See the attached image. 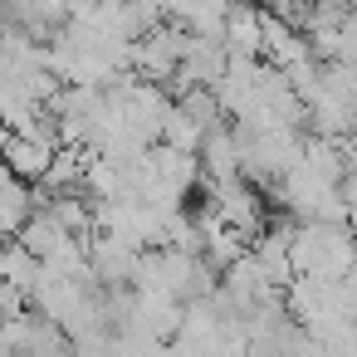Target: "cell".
Returning a JSON list of instances; mask_svg holds the SVG:
<instances>
[{
    "label": "cell",
    "mask_w": 357,
    "mask_h": 357,
    "mask_svg": "<svg viewBox=\"0 0 357 357\" xmlns=\"http://www.w3.org/2000/svg\"><path fill=\"white\" fill-rule=\"evenodd\" d=\"M74 240H79V235H69V230H64L50 211H35V215L25 220V230L15 235V245H20L25 255H35L40 264H50V259H54L64 245H74Z\"/></svg>",
    "instance_id": "cell-9"
},
{
    "label": "cell",
    "mask_w": 357,
    "mask_h": 357,
    "mask_svg": "<svg viewBox=\"0 0 357 357\" xmlns=\"http://www.w3.org/2000/svg\"><path fill=\"white\" fill-rule=\"evenodd\" d=\"M30 215H35V186H25L6 162H0V240H15Z\"/></svg>",
    "instance_id": "cell-7"
},
{
    "label": "cell",
    "mask_w": 357,
    "mask_h": 357,
    "mask_svg": "<svg viewBox=\"0 0 357 357\" xmlns=\"http://www.w3.org/2000/svg\"><path fill=\"white\" fill-rule=\"evenodd\" d=\"M274 20H284L289 30H298L303 35V25H308V15H313V0H269L264 6Z\"/></svg>",
    "instance_id": "cell-11"
},
{
    "label": "cell",
    "mask_w": 357,
    "mask_h": 357,
    "mask_svg": "<svg viewBox=\"0 0 357 357\" xmlns=\"http://www.w3.org/2000/svg\"><path fill=\"white\" fill-rule=\"evenodd\" d=\"M289 259H294V279L342 284L357 269V230L352 225H298Z\"/></svg>",
    "instance_id": "cell-3"
},
{
    "label": "cell",
    "mask_w": 357,
    "mask_h": 357,
    "mask_svg": "<svg viewBox=\"0 0 357 357\" xmlns=\"http://www.w3.org/2000/svg\"><path fill=\"white\" fill-rule=\"evenodd\" d=\"M137 250H128L123 240H113V235H89V269H93V279L103 284V289H132V279H137Z\"/></svg>",
    "instance_id": "cell-6"
},
{
    "label": "cell",
    "mask_w": 357,
    "mask_h": 357,
    "mask_svg": "<svg viewBox=\"0 0 357 357\" xmlns=\"http://www.w3.org/2000/svg\"><path fill=\"white\" fill-rule=\"evenodd\" d=\"M206 211H211V215H215L225 230L245 235L250 245H255V240L264 235V225H269V220H264V196H259V191H255L245 176H240V181H225V186H215Z\"/></svg>",
    "instance_id": "cell-5"
},
{
    "label": "cell",
    "mask_w": 357,
    "mask_h": 357,
    "mask_svg": "<svg viewBox=\"0 0 357 357\" xmlns=\"http://www.w3.org/2000/svg\"><path fill=\"white\" fill-rule=\"evenodd\" d=\"M264 6H269V0H264Z\"/></svg>",
    "instance_id": "cell-13"
},
{
    "label": "cell",
    "mask_w": 357,
    "mask_h": 357,
    "mask_svg": "<svg viewBox=\"0 0 357 357\" xmlns=\"http://www.w3.org/2000/svg\"><path fill=\"white\" fill-rule=\"evenodd\" d=\"M137 294H162V298H176L181 308L196 303V298H211L220 289V274L201 259V255H186V250H147L137 259V279H132Z\"/></svg>",
    "instance_id": "cell-1"
},
{
    "label": "cell",
    "mask_w": 357,
    "mask_h": 357,
    "mask_svg": "<svg viewBox=\"0 0 357 357\" xmlns=\"http://www.w3.org/2000/svg\"><path fill=\"white\" fill-rule=\"evenodd\" d=\"M186 50H191V35H186L181 25H157L152 35H142V40L132 45V74H137L142 84L172 89L176 74H181V64H186Z\"/></svg>",
    "instance_id": "cell-4"
},
{
    "label": "cell",
    "mask_w": 357,
    "mask_h": 357,
    "mask_svg": "<svg viewBox=\"0 0 357 357\" xmlns=\"http://www.w3.org/2000/svg\"><path fill=\"white\" fill-rule=\"evenodd\" d=\"M201 172L211 186H225V181H240V147H235V128H215L206 132L201 142Z\"/></svg>",
    "instance_id": "cell-8"
},
{
    "label": "cell",
    "mask_w": 357,
    "mask_h": 357,
    "mask_svg": "<svg viewBox=\"0 0 357 357\" xmlns=\"http://www.w3.org/2000/svg\"><path fill=\"white\" fill-rule=\"evenodd\" d=\"M0 269H6V284H0V289L20 294L25 303L35 298V289H40V279H45V264H40L35 255H25L15 240H6V264H0Z\"/></svg>",
    "instance_id": "cell-10"
},
{
    "label": "cell",
    "mask_w": 357,
    "mask_h": 357,
    "mask_svg": "<svg viewBox=\"0 0 357 357\" xmlns=\"http://www.w3.org/2000/svg\"><path fill=\"white\" fill-rule=\"evenodd\" d=\"M235 147H240V176L250 186H279L308 147V128H240L235 123Z\"/></svg>",
    "instance_id": "cell-2"
},
{
    "label": "cell",
    "mask_w": 357,
    "mask_h": 357,
    "mask_svg": "<svg viewBox=\"0 0 357 357\" xmlns=\"http://www.w3.org/2000/svg\"><path fill=\"white\" fill-rule=\"evenodd\" d=\"M352 147H357V132H352Z\"/></svg>",
    "instance_id": "cell-12"
}]
</instances>
